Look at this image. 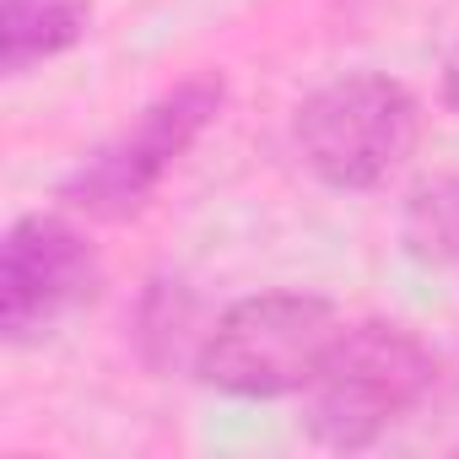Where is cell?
I'll use <instances>...</instances> for the list:
<instances>
[{
  "label": "cell",
  "mask_w": 459,
  "mask_h": 459,
  "mask_svg": "<svg viewBox=\"0 0 459 459\" xmlns=\"http://www.w3.org/2000/svg\"><path fill=\"white\" fill-rule=\"evenodd\" d=\"M92 28V0H0V65L28 76L33 65L76 49Z\"/></svg>",
  "instance_id": "obj_6"
},
{
  "label": "cell",
  "mask_w": 459,
  "mask_h": 459,
  "mask_svg": "<svg viewBox=\"0 0 459 459\" xmlns=\"http://www.w3.org/2000/svg\"><path fill=\"white\" fill-rule=\"evenodd\" d=\"M103 287L92 238L71 216L28 211L0 244V335L6 346H39L65 319H76Z\"/></svg>",
  "instance_id": "obj_5"
},
{
  "label": "cell",
  "mask_w": 459,
  "mask_h": 459,
  "mask_svg": "<svg viewBox=\"0 0 459 459\" xmlns=\"http://www.w3.org/2000/svg\"><path fill=\"white\" fill-rule=\"evenodd\" d=\"M443 103L459 114V39H454V49L443 55Z\"/></svg>",
  "instance_id": "obj_8"
},
{
  "label": "cell",
  "mask_w": 459,
  "mask_h": 459,
  "mask_svg": "<svg viewBox=\"0 0 459 459\" xmlns=\"http://www.w3.org/2000/svg\"><path fill=\"white\" fill-rule=\"evenodd\" d=\"M400 249L421 271H443L459 281V173H443L411 189L400 211Z\"/></svg>",
  "instance_id": "obj_7"
},
{
  "label": "cell",
  "mask_w": 459,
  "mask_h": 459,
  "mask_svg": "<svg viewBox=\"0 0 459 459\" xmlns=\"http://www.w3.org/2000/svg\"><path fill=\"white\" fill-rule=\"evenodd\" d=\"M437 384L432 346L389 319L346 325L319 378L308 384V437L335 454L373 448L389 427H400Z\"/></svg>",
  "instance_id": "obj_2"
},
{
  "label": "cell",
  "mask_w": 459,
  "mask_h": 459,
  "mask_svg": "<svg viewBox=\"0 0 459 459\" xmlns=\"http://www.w3.org/2000/svg\"><path fill=\"white\" fill-rule=\"evenodd\" d=\"M421 141V103L384 71H346L314 87L292 114V146L303 168L346 195L389 184Z\"/></svg>",
  "instance_id": "obj_3"
},
{
  "label": "cell",
  "mask_w": 459,
  "mask_h": 459,
  "mask_svg": "<svg viewBox=\"0 0 459 459\" xmlns=\"http://www.w3.org/2000/svg\"><path fill=\"white\" fill-rule=\"evenodd\" d=\"M346 319L319 292H255L216 314L195 341V378L233 400L308 394Z\"/></svg>",
  "instance_id": "obj_1"
},
{
  "label": "cell",
  "mask_w": 459,
  "mask_h": 459,
  "mask_svg": "<svg viewBox=\"0 0 459 459\" xmlns=\"http://www.w3.org/2000/svg\"><path fill=\"white\" fill-rule=\"evenodd\" d=\"M227 82L221 76H184L162 98H152L119 135H108L98 152H87L71 178L60 184V205L87 221H130L162 178L189 157V146L221 119Z\"/></svg>",
  "instance_id": "obj_4"
}]
</instances>
